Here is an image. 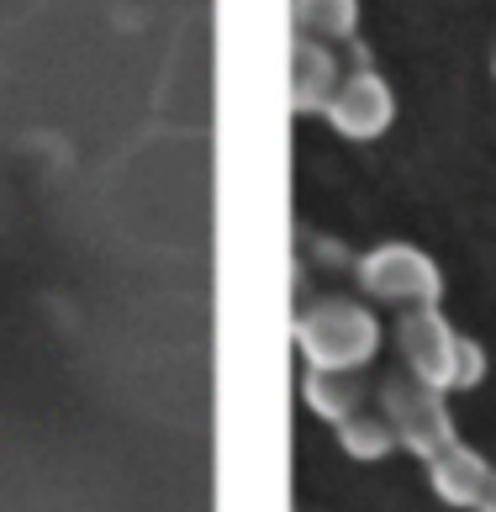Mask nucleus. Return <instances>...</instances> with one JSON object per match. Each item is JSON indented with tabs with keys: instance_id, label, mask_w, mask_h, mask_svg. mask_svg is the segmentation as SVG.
<instances>
[{
	"instance_id": "obj_1",
	"label": "nucleus",
	"mask_w": 496,
	"mask_h": 512,
	"mask_svg": "<svg viewBox=\"0 0 496 512\" xmlns=\"http://www.w3.org/2000/svg\"><path fill=\"white\" fill-rule=\"evenodd\" d=\"M296 349L322 370H365L380 349V322L365 301L322 296L296 317Z\"/></svg>"
},
{
	"instance_id": "obj_2",
	"label": "nucleus",
	"mask_w": 496,
	"mask_h": 512,
	"mask_svg": "<svg viewBox=\"0 0 496 512\" xmlns=\"http://www.w3.org/2000/svg\"><path fill=\"white\" fill-rule=\"evenodd\" d=\"M380 412L386 423L396 428V449L417 454V460H433L438 449H449L460 433H454V417H449V402L444 391L417 381V375H402V381H386L380 386Z\"/></svg>"
},
{
	"instance_id": "obj_3",
	"label": "nucleus",
	"mask_w": 496,
	"mask_h": 512,
	"mask_svg": "<svg viewBox=\"0 0 496 512\" xmlns=\"http://www.w3.org/2000/svg\"><path fill=\"white\" fill-rule=\"evenodd\" d=\"M359 286H365V296L407 312V307H438L444 275H438L433 254H423L417 243H380L359 259Z\"/></svg>"
},
{
	"instance_id": "obj_4",
	"label": "nucleus",
	"mask_w": 496,
	"mask_h": 512,
	"mask_svg": "<svg viewBox=\"0 0 496 512\" xmlns=\"http://www.w3.org/2000/svg\"><path fill=\"white\" fill-rule=\"evenodd\" d=\"M460 328L438 312V307H407L396 322V344L417 381H428L438 391H454V354H460Z\"/></svg>"
},
{
	"instance_id": "obj_5",
	"label": "nucleus",
	"mask_w": 496,
	"mask_h": 512,
	"mask_svg": "<svg viewBox=\"0 0 496 512\" xmlns=\"http://www.w3.org/2000/svg\"><path fill=\"white\" fill-rule=\"evenodd\" d=\"M322 117H328V127L338 132V138L375 143L380 132L391 127V117H396V96H391V85L380 80L375 69H354V74L338 80L333 101L322 106Z\"/></svg>"
},
{
	"instance_id": "obj_6",
	"label": "nucleus",
	"mask_w": 496,
	"mask_h": 512,
	"mask_svg": "<svg viewBox=\"0 0 496 512\" xmlns=\"http://www.w3.org/2000/svg\"><path fill=\"white\" fill-rule=\"evenodd\" d=\"M338 80H343L338 53L328 43H317V37H296V48H291V111L296 117H312V111L328 106Z\"/></svg>"
},
{
	"instance_id": "obj_7",
	"label": "nucleus",
	"mask_w": 496,
	"mask_h": 512,
	"mask_svg": "<svg viewBox=\"0 0 496 512\" xmlns=\"http://www.w3.org/2000/svg\"><path fill=\"white\" fill-rule=\"evenodd\" d=\"M491 460L481 449H470V444H460L454 439L449 449H438L433 460H428V481H433V491L444 497L449 507H475L486 497V486H491Z\"/></svg>"
},
{
	"instance_id": "obj_8",
	"label": "nucleus",
	"mask_w": 496,
	"mask_h": 512,
	"mask_svg": "<svg viewBox=\"0 0 496 512\" xmlns=\"http://www.w3.org/2000/svg\"><path fill=\"white\" fill-rule=\"evenodd\" d=\"M301 396H307V407L317 417H328V423H343L349 412L365 407V375L359 370H322V365H307V375H301Z\"/></svg>"
},
{
	"instance_id": "obj_9",
	"label": "nucleus",
	"mask_w": 496,
	"mask_h": 512,
	"mask_svg": "<svg viewBox=\"0 0 496 512\" xmlns=\"http://www.w3.org/2000/svg\"><path fill=\"white\" fill-rule=\"evenodd\" d=\"M338 444H343L349 460L375 465V460H386V454L396 449V428L386 423V412H380V407H359V412H349L338 423Z\"/></svg>"
},
{
	"instance_id": "obj_10",
	"label": "nucleus",
	"mask_w": 496,
	"mask_h": 512,
	"mask_svg": "<svg viewBox=\"0 0 496 512\" xmlns=\"http://www.w3.org/2000/svg\"><path fill=\"white\" fill-rule=\"evenodd\" d=\"M296 27L317 43H349L359 27V0H296Z\"/></svg>"
},
{
	"instance_id": "obj_11",
	"label": "nucleus",
	"mask_w": 496,
	"mask_h": 512,
	"mask_svg": "<svg viewBox=\"0 0 496 512\" xmlns=\"http://www.w3.org/2000/svg\"><path fill=\"white\" fill-rule=\"evenodd\" d=\"M486 381V349L475 338H460V354H454V391H475Z\"/></svg>"
},
{
	"instance_id": "obj_12",
	"label": "nucleus",
	"mask_w": 496,
	"mask_h": 512,
	"mask_svg": "<svg viewBox=\"0 0 496 512\" xmlns=\"http://www.w3.org/2000/svg\"><path fill=\"white\" fill-rule=\"evenodd\" d=\"M475 512H496V476H491V486H486V497L475 502Z\"/></svg>"
}]
</instances>
